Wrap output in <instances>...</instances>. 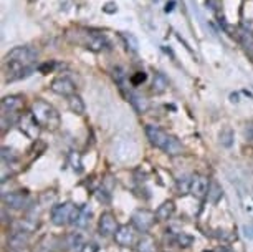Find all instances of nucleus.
Masks as SVG:
<instances>
[{"label":"nucleus","instance_id":"nucleus-20","mask_svg":"<svg viewBox=\"0 0 253 252\" xmlns=\"http://www.w3.org/2000/svg\"><path fill=\"white\" fill-rule=\"evenodd\" d=\"M167 87H169V82H167V78L162 73H156L154 83H152V90H154L156 93H162V92H166Z\"/></svg>","mask_w":253,"mask_h":252},{"label":"nucleus","instance_id":"nucleus-16","mask_svg":"<svg viewBox=\"0 0 253 252\" xmlns=\"http://www.w3.org/2000/svg\"><path fill=\"white\" fill-rule=\"evenodd\" d=\"M27 242H28V232L27 231H17L10 239V244L15 247L17 251L23 249V247L27 246Z\"/></svg>","mask_w":253,"mask_h":252},{"label":"nucleus","instance_id":"nucleus-8","mask_svg":"<svg viewBox=\"0 0 253 252\" xmlns=\"http://www.w3.org/2000/svg\"><path fill=\"white\" fill-rule=\"evenodd\" d=\"M98 227L103 236H113V234H116L119 229L118 221H116V217L113 216V212H103L101 217H99Z\"/></svg>","mask_w":253,"mask_h":252},{"label":"nucleus","instance_id":"nucleus-4","mask_svg":"<svg viewBox=\"0 0 253 252\" xmlns=\"http://www.w3.org/2000/svg\"><path fill=\"white\" fill-rule=\"evenodd\" d=\"M80 209L75 206L73 202H63L58 204L51 209V222L55 226H66L70 222L76 221V216H78Z\"/></svg>","mask_w":253,"mask_h":252},{"label":"nucleus","instance_id":"nucleus-25","mask_svg":"<svg viewBox=\"0 0 253 252\" xmlns=\"http://www.w3.org/2000/svg\"><path fill=\"white\" fill-rule=\"evenodd\" d=\"M129 82H131L132 87H137L139 83L146 82V73H144V71H137V75H134V77H132Z\"/></svg>","mask_w":253,"mask_h":252},{"label":"nucleus","instance_id":"nucleus-29","mask_svg":"<svg viewBox=\"0 0 253 252\" xmlns=\"http://www.w3.org/2000/svg\"><path fill=\"white\" fill-rule=\"evenodd\" d=\"M104 10H106L108 13H113V12H116V8H114V3H108V5L104 7Z\"/></svg>","mask_w":253,"mask_h":252},{"label":"nucleus","instance_id":"nucleus-12","mask_svg":"<svg viewBox=\"0 0 253 252\" xmlns=\"http://www.w3.org/2000/svg\"><path fill=\"white\" fill-rule=\"evenodd\" d=\"M114 236H116V242L123 247H129L132 244V239H134V232L129 226H121Z\"/></svg>","mask_w":253,"mask_h":252},{"label":"nucleus","instance_id":"nucleus-1","mask_svg":"<svg viewBox=\"0 0 253 252\" xmlns=\"http://www.w3.org/2000/svg\"><path fill=\"white\" fill-rule=\"evenodd\" d=\"M146 135L152 146H156L157 150L164 151V153H167L169 156H179L184 153L182 143L159 126H154V125L146 126Z\"/></svg>","mask_w":253,"mask_h":252},{"label":"nucleus","instance_id":"nucleus-22","mask_svg":"<svg viewBox=\"0 0 253 252\" xmlns=\"http://www.w3.org/2000/svg\"><path fill=\"white\" fill-rule=\"evenodd\" d=\"M175 242H177V246H179V247H189V246H192L194 239H192V236L180 232V234L175 236Z\"/></svg>","mask_w":253,"mask_h":252},{"label":"nucleus","instance_id":"nucleus-7","mask_svg":"<svg viewBox=\"0 0 253 252\" xmlns=\"http://www.w3.org/2000/svg\"><path fill=\"white\" fill-rule=\"evenodd\" d=\"M40 125L37 123L35 120V116L32 115V111L30 113H25L22 118H20V130L23 131V135H27L30 140H35L37 141V138H38V133H40Z\"/></svg>","mask_w":253,"mask_h":252},{"label":"nucleus","instance_id":"nucleus-26","mask_svg":"<svg viewBox=\"0 0 253 252\" xmlns=\"http://www.w3.org/2000/svg\"><path fill=\"white\" fill-rule=\"evenodd\" d=\"M99 247L94 244V242H88V244H83L81 246L80 252H98Z\"/></svg>","mask_w":253,"mask_h":252},{"label":"nucleus","instance_id":"nucleus-28","mask_svg":"<svg viewBox=\"0 0 253 252\" xmlns=\"http://www.w3.org/2000/svg\"><path fill=\"white\" fill-rule=\"evenodd\" d=\"M245 136H247L248 141L253 143V121L247 123V126H245Z\"/></svg>","mask_w":253,"mask_h":252},{"label":"nucleus","instance_id":"nucleus-21","mask_svg":"<svg viewBox=\"0 0 253 252\" xmlns=\"http://www.w3.org/2000/svg\"><path fill=\"white\" fill-rule=\"evenodd\" d=\"M121 37H123L124 44H126V47H127V50L134 51V53L139 50V44H137L136 37L132 35V33H121Z\"/></svg>","mask_w":253,"mask_h":252},{"label":"nucleus","instance_id":"nucleus-14","mask_svg":"<svg viewBox=\"0 0 253 252\" xmlns=\"http://www.w3.org/2000/svg\"><path fill=\"white\" fill-rule=\"evenodd\" d=\"M127 101H131V104L134 106V110L139 111V113H146L147 110H149V101H147L144 97H141V95H137L134 92L127 97Z\"/></svg>","mask_w":253,"mask_h":252},{"label":"nucleus","instance_id":"nucleus-23","mask_svg":"<svg viewBox=\"0 0 253 252\" xmlns=\"http://www.w3.org/2000/svg\"><path fill=\"white\" fill-rule=\"evenodd\" d=\"M2 159H3V163L12 164V163H15V161L18 159V156H17V153L13 150L2 148Z\"/></svg>","mask_w":253,"mask_h":252},{"label":"nucleus","instance_id":"nucleus-11","mask_svg":"<svg viewBox=\"0 0 253 252\" xmlns=\"http://www.w3.org/2000/svg\"><path fill=\"white\" fill-rule=\"evenodd\" d=\"M25 100L20 95H10L2 100V113H17L23 108Z\"/></svg>","mask_w":253,"mask_h":252},{"label":"nucleus","instance_id":"nucleus-18","mask_svg":"<svg viewBox=\"0 0 253 252\" xmlns=\"http://www.w3.org/2000/svg\"><path fill=\"white\" fill-rule=\"evenodd\" d=\"M89 219H91V211H89V207H81L73 224H76L78 227H86Z\"/></svg>","mask_w":253,"mask_h":252},{"label":"nucleus","instance_id":"nucleus-27","mask_svg":"<svg viewBox=\"0 0 253 252\" xmlns=\"http://www.w3.org/2000/svg\"><path fill=\"white\" fill-rule=\"evenodd\" d=\"M70 159H71V163H73V169H75V171H81V161H80V154L73 153V154L70 156Z\"/></svg>","mask_w":253,"mask_h":252},{"label":"nucleus","instance_id":"nucleus-17","mask_svg":"<svg viewBox=\"0 0 253 252\" xmlns=\"http://www.w3.org/2000/svg\"><path fill=\"white\" fill-rule=\"evenodd\" d=\"M222 188L220 184H218L217 181H210V186H209V193H207V198L210 202H218V199L222 198Z\"/></svg>","mask_w":253,"mask_h":252},{"label":"nucleus","instance_id":"nucleus-3","mask_svg":"<svg viewBox=\"0 0 253 252\" xmlns=\"http://www.w3.org/2000/svg\"><path fill=\"white\" fill-rule=\"evenodd\" d=\"M32 115L35 116L37 123L45 130H58L60 128V113L51 106L50 103H46L45 100H37L32 104Z\"/></svg>","mask_w":253,"mask_h":252},{"label":"nucleus","instance_id":"nucleus-19","mask_svg":"<svg viewBox=\"0 0 253 252\" xmlns=\"http://www.w3.org/2000/svg\"><path fill=\"white\" fill-rule=\"evenodd\" d=\"M137 251L139 252H156V242L151 236H142V239L137 244Z\"/></svg>","mask_w":253,"mask_h":252},{"label":"nucleus","instance_id":"nucleus-10","mask_svg":"<svg viewBox=\"0 0 253 252\" xmlns=\"http://www.w3.org/2000/svg\"><path fill=\"white\" fill-rule=\"evenodd\" d=\"M51 90H53L56 95H61V97H71V95H75L76 87L70 78L60 77L51 82Z\"/></svg>","mask_w":253,"mask_h":252},{"label":"nucleus","instance_id":"nucleus-15","mask_svg":"<svg viewBox=\"0 0 253 252\" xmlns=\"http://www.w3.org/2000/svg\"><path fill=\"white\" fill-rule=\"evenodd\" d=\"M68 106L75 115H83L84 113V103L78 95H71V97H68Z\"/></svg>","mask_w":253,"mask_h":252},{"label":"nucleus","instance_id":"nucleus-24","mask_svg":"<svg viewBox=\"0 0 253 252\" xmlns=\"http://www.w3.org/2000/svg\"><path fill=\"white\" fill-rule=\"evenodd\" d=\"M233 140V133H232V130H223L222 133H220V143L223 146H232V141Z\"/></svg>","mask_w":253,"mask_h":252},{"label":"nucleus","instance_id":"nucleus-13","mask_svg":"<svg viewBox=\"0 0 253 252\" xmlns=\"http://www.w3.org/2000/svg\"><path fill=\"white\" fill-rule=\"evenodd\" d=\"M174 211H175L174 202H172V201H166V202H162L159 207H157L156 217H157L159 221H169L170 217H172Z\"/></svg>","mask_w":253,"mask_h":252},{"label":"nucleus","instance_id":"nucleus-9","mask_svg":"<svg viewBox=\"0 0 253 252\" xmlns=\"http://www.w3.org/2000/svg\"><path fill=\"white\" fill-rule=\"evenodd\" d=\"M3 202L12 209H23L30 202V196H28L27 191L10 193V194H7V196H3Z\"/></svg>","mask_w":253,"mask_h":252},{"label":"nucleus","instance_id":"nucleus-2","mask_svg":"<svg viewBox=\"0 0 253 252\" xmlns=\"http://www.w3.org/2000/svg\"><path fill=\"white\" fill-rule=\"evenodd\" d=\"M66 39H68L71 44L80 45V47H83V49L91 50V51H103L109 47V42L106 40V37L98 32L86 30V28L68 30Z\"/></svg>","mask_w":253,"mask_h":252},{"label":"nucleus","instance_id":"nucleus-6","mask_svg":"<svg viewBox=\"0 0 253 252\" xmlns=\"http://www.w3.org/2000/svg\"><path fill=\"white\" fill-rule=\"evenodd\" d=\"M209 186H210V181L205 178L204 174H194L190 178V188H189V193L194 194L195 198L202 199L207 196L209 193Z\"/></svg>","mask_w":253,"mask_h":252},{"label":"nucleus","instance_id":"nucleus-5","mask_svg":"<svg viewBox=\"0 0 253 252\" xmlns=\"http://www.w3.org/2000/svg\"><path fill=\"white\" fill-rule=\"evenodd\" d=\"M156 219H157L156 212H151V211H147V209H137V211L132 214L131 222L136 229H139L142 232H147L152 226H154Z\"/></svg>","mask_w":253,"mask_h":252}]
</instances>
